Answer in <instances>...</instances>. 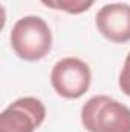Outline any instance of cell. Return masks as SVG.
<instances>
[{
  "label": "cell",
  "mask_w": 130,
  "mask_h": 132,
  "mask_svg": "<svg viewBox=\"0 0 130 132\" xmlns=\"http://www.w3.org/2000/svg\"><path fill=\"white\" fill-rule=\"evenodd\" d=\"M92 74L87 63L75 57L58 60L51 72V85L63 98H80L87 92Z\"/></svg>",
  "instance_id": "3957f363"
},
{
  "label": "cell",
  "mask_w": 130,
  "mask_h": 132,
  "mask_svg": "<svg viewBox=\"0 0 130 132\" xmlns=\"http://www.w3.org/2000/svg\"><path fill=\"white\" fill-rule=\"evenodd\" d=\"M11 46L20 59L37 62L49 54L52 48V32L43 19L28 15L12 26Z\"/></svg>",
  "instance_id": "7a4b0ae2"
},
{
  "label": "cell",
  "mask_w": 130,
  "mask_h": 132,
  "mask_svg": "<svg viewBox=\"0 0 130 132\" xmlns=\"http://www.w3.org/2000/svg\"><path fill=\"white\" fill-rule=\"evenodd\" d=\"M40 2L48 8L64 11L69 14H81L95 3V0H40Z\"/></svg>",
  "instance_id": "8992f818"
},
{
  "label": "cell",
  "mask_w": 130,
  "mask_h": 132,
  "mask_svg": "<svg viewBox=\"0 0 130 132\" xmlns=\"http://www.w3.org/2000/svg\"><path fill=\"white\" fill-rule=\"evenodd\" d=\"M119 88L123 89V92L126 95L130 97V52L126 57L124 66H123L121 74H119Z\"/></svg>",
  "instance_id": "52a82bcc"
},
{
  "label": "cell",
  "mask_w": 130,
  "mask_h": 132,
  "mask_svg": "<svg viewBox=\"0 0 130 132\" xmlns=\"http://www.w3.org/2000/svg\"><path fill=\"white\" fill-rule=\"evenodd\" d=\"M98 31L113 43H127L130 40V5H104L95 15Z\"/></svg>",
  "instance_id": "5b68a950"
},
{
  "label": "cell",
  "mask_w": 130,
  "mask_h": 132,
  "mask_svg": "<svg viewBox=\"0 0 130 132\" xmlns=\"http://www.w3.org/2000/svg\"><path fill=\"white\" fill-rule=\"evenodd\" d=\"M81 123L89 132H130V109L107 95H95L84 103Z\"/></svg>",
  "instance_id": "6da1fadb"
},
{
  "label": "cell",
  "mask_w": 130,
  "mask_h": 132,
  "mask_svg": "<svg viewBox=\"0 0 130 132\" xmlns=\"http://www.w3.org/2000/svg\"><path fill=\"white\" fill-rule=\"evenodd\" d=\"M44 118V104L38 98L23 97L0 114V132H34Z\"/></svg>",
  "instance_id": "277c9868"
}]
</instances>
